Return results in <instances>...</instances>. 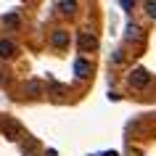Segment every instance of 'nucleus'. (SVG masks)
Wrapping results in <instances>:
<instances>
[{"instance_id":"423d86ee","label":"nucleus","mask_w":156,"mask_h":156,"mask_svg":"<svg viewBox=\"0 0 156 156\" xmlns=\"http://www.w3.org/2000/svg\"><path fill=\"white\" fill-rule=\"evenodd\" d=\"M16 56V42L13 40H0V58H13Z\"/></svg>"},{"instance_id":"9b49d317","label":"nucleus","mask_w":156,"mask_h":156,"mask_svg":"<svg viewBox=\"0 0 156 156\" xmlns=\"http://www.w3.org/2000/svg\"><path fill=\"white\" fill-rule=\"evenodd\" d=\"M146 13L151 19H156V0H146Z\"/></svg>"},{"instance_id":"20e7f679","label":"nucleus","mask_w":156,"mask_h":156,"mask_svg":"<svg viewBox=\"0 0 156 156\" xmlns=\"http://www.w3.org/2000/svg\"><path fill=\"white\" fill-rule=\"evenodd\" d=\"M50 42H53V48L64 50V48H69L72 37H69V32H66V29H53V34H50Z\"/></svg>"},{"instance_id":"4468645a","label":"nucleus","mask_w":156,"mask_h":156,"mask_svg":"<svg viewBox=\"0 0 156 156\" xmlns=\"http://www.w3.org/2000/svg\"><path fill=\"white\" fill-rule=\"evenodd\" d=\"M0 119H3V116H0Z\"/></svg>"},{"instance_id":"39448f33","label":"nucleus","mask_w":156,"mask_h":156,"mask_svg":"<svg viewBox=\"0 0 156 156\" xmlns=\"http://www.w3.org/2000/svg\"><path fill=\"white\" fill-rule=\"evenodd\" d=\"M90 72H93V66H90V61H87V58H77V61H74V74H77L80 80H87V77H90Z\"/></svg>"},{"instance_id":"9d476101","label":"nucleus","mask_w":156,"mask_h":156,"mask_svg":"<svg viewBox=\"0 0 156 156\" xmlns=\"http://www.w3.org/2000/svg\"><path fill=\"white\" fill-rule=\"evenodd\" d=\"M24 93H29V95H37V93H40V82H29V85H24Z\"/></svg>"},{"instance_id":"f8f14e48","label":"nucleus","mask_w":156,"mask_h":156,"mask_svg":"<svg viewBox=\"0 0 156 156\" xmlns=\"http://www.w3.org/2000/svg\"><path fill=\"white\" fill-rule=\"evenodd\" d=\"M122 5H124V11H132V0H122Z\"/></svg>"},{"instance_id":"6e6552de","label":"nucleus","mask_w":156,"mask_h":156,"mask_svg":"<svg viewBox=\"0 0 156 156\" xmlns=\"http://www.w3.org/2000/svg\"><path fill=\"white\" fill-rule=\"evenodd\" d=\"M3 24L8 27V29H19V27H21V19H19L16 13H5V16H3Z\"/></svg>"},{"instance_id":"f257e3e1","label":"nucleus","mask_w":156,"mask_h":156,"mask_svg":"<svg viewBox=\"0 0 156 156\" xmlns=\"http://www.w3.org/2000/svg\"><path fill=\"white\" fill-rule=\"evenodd\" d=\"M148 82H151V72H148V69L138 66V69H132V72H130V85H132V87H146Z\"/></svg>"},{"instance_id":"f03ea898","label":"nucleus","mask_w":156,"mask_h":156,"mask_svg":"<svg viewBox=\"0 0 156 156\" xmlns=\"http://www.w3.org/2000/svg\"><path fill=\"white\" fill-rule=\"evenodd\" d=\"M77 48L82 50V53H87V50H98V37L90 32H80V37H77Z\"/></svg>"},{"instance_id":"1a4fd4ad","label":"nucleus","mask_w":156,"mask_h":156,"mask_svg":"<svg viewBox=\"0 0 156 156\" xmlns=\"http://www.w3.org/2000/svg\"><path fill=\"white\" fill-rule=\"evenodd\" d=\"M127 40H140V27L138 24H130V27H127Z\"/></svg>"},{"instance_id":"ddd939ff","label":"nucleus","mask_w":156,"mask_h":156,"mask_svg":"<svg viewBox=\"0 0 156 156\" xmlns=\"http://www.w3.org/2000/svg\"><path fill=\"white\" fill-rule=\"evenodd\" d=\"M101 156H119L116 151H106V154H101Z\"/></svg>"},{"instance_id":"7ed1b4c3","label":"nucleus","mask_w":156,"mask_h":156,"mask_svg":"<svg viewBox=\"0 0 156 156\" xmlns=\"http://www.w3.org/2000/svg\"><path fill=\"white\" fill-rule=\"evenodd\" d=\"M0 130L5 132V135H8L11 140H19L21 135H24V132H21V127H19V124L13 122V119H0Z\"/></svg>"},{"instance_id":"0eeeda50","label":"nucleus","mask_w":156,"mask_h":156,"mask_svg":"<svg viewBox=\"0 0 156 156\" xmlns=\"http://www.w3.org/2000/svg\"><path fill=\"white\" fill-rule=\"evenodd\" d=\"M58 11L64 16H72L74 11H77V0H58Z\"/></svg>"}]
</instances>
